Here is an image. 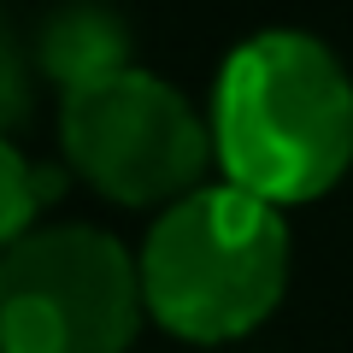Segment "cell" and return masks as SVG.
I'll list each match as a JSON object with an SVG mask.
<instances>
[{
    "mask_svg": "<svg viewBox=\"0 0 353 353\" xmlns=\"http://www.w3.org/2000/svg\"><path fill=\"white\" fill-rule=\"evenodd\" d=\"M206 124L224 183L306 206L353 165V77L306 30H259L218 65Z\"/></svg>",
    "mask_w": 353,
    "mask_h": 353,
    "instance_id": "obj_1",
    "label": "cell"
},
{
    "mask_svg": "<svg viewBox=\"0 0 353 353\" xmlns=\"http://www.w3.org/2000/svg\"><path fill=\"white\" fill-rule=\"evenodd\" d=\"M141 301L159 330L183 341H241L289 294V224L283 206L236 189L201 183L153 218L136 253Z\"/></svg>",
    "mask_w": 353,
    "mask_h": 353,
    "instance_id": "obj_2",
    "label": "cell"
},
{
    "mask_svg": "<svg viewBox=\"0 0 353 353\" xmlns=\"http://www.w3.org/2000/svg\"><path fill=\"white\" fill-rule=\"evenodd\" d=\"M141 318L136 253L94 224H48L0 253V353H130Z\"/></svg>",
    "mask_w": 353,
    "mask_h": 353,
    "instance_id": "obj_3",
    "label": "cell"
},
{
    "mask_svg": "<svg viewBox=\"0 0 353 353\" xmlns=\"http://www.w3.org/2000/svg\"><path fill=\"white\" fill-rule=\"evenodd\" d=\"M65 165L112 206H176L201 189L212 159V124L165 77L130 71L59 101Z\"/></svg>",
    "mask_w": 353,
    "mask_h": 353,
    "instance_id": "obj_4",
    "label": "cell"
},
{
    "mask_svg": "<svg viewBox=\"0 0 353 353\" xmlns=\"http://www.w3.org/2000/svg\"><path fill=\"white\" fill-rule=\"evenodd\" d=\"M130 65H136V36H130L124 12L106 0H65L36 30V71L41 83L59 88V101L130 71Z\"/></svg>",
    "mask_w": 353,
    "mask_h": 353,
    "instance_id": "obj_5",
    "label": "cell"
},
{
    "mask_svg": "<svg viewBox=\"0 0 353 353\" xmlns=\"http://www.w3.org/2000/svg\"><path fill=\"white\" fill-rule=\"evenodd\" d=\"M65 189V171H48L36 165L18 141L0 136V253H12L18 241L36 230L41 206Z\"/></svg>",
    "mask_w": 353,
    "mask_h": 353,
    "instance_id": "obj_6",
    "label": "cell"
},
{
    "mask_svg": "<svg viewBox=\"0 0 353 353\" xmlns=\"http://www.w3.org/2000/svg\"><path fill=\"white\" fill-rule=\"evenodd\" d=\"M36 48H24V41L12 36V24L0 18V136L12 141L18 130H30V118H36Z\"/></svg>",
    "mask_w": 353,
    "mask_h": 353,
    "instance_id": "obj_7",
    "label": "cell"
}]
</instances>
